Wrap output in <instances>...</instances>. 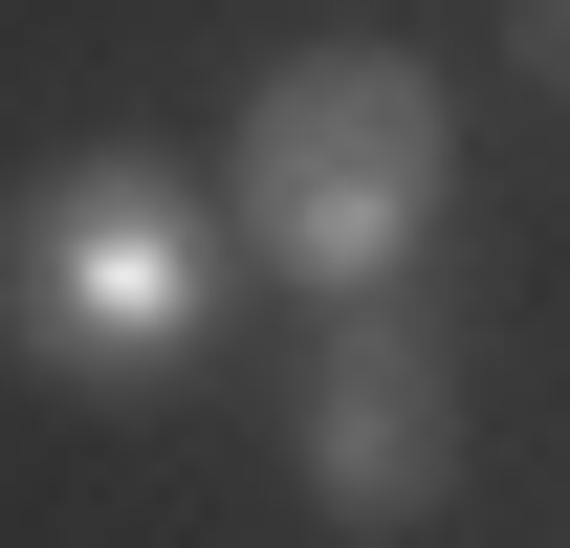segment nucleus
I'll list each match as a JSON object with an SVG mask.
<instances>
[{"mask_svg": "<svg viewBox=\"0 0 570 548\" xmlns=\"http://www.w3.org/2000/svg\"><path fill=\"white\" fill-rule=\"evenodd\" d=\"M219 330V198L176 154H45L22 198H0V351L22 373H67V395H154L176 351Z\"/></svg>", "mask_w": 570, "mask_h": 548, "instance_id": "f257e3e1", "label": "nucleus"}, {"mask_svg": "<svg viewBox=\"0 0 570 548\" xmlns=\"http://www.w3.org/2000/svg\"><path fill=\"white\" fill-rule=\"evenodd\" d=\"M219 198H242V242H264L285 285H417L439 198H461V154H439V67L417 45H285L264 88H242V154H219Z\"/></svg>", "mask_w": 570, "mask_h": 548, "instance_id": "f03ea898", "label": "nucleus"}, {"mask_svg": "<svg viewBox=\"0 0 570 548\" xmlns=\"http://www.w3.org/2000/svg\"><path fill=\"white\" fill-rule=\"evenodd\" d=\"M307 505H330V527L461 505V351H439L395 285H352V330L307 351Z\"/></svg>", "mask_w": 570, "mask_h": 548, "instance_id": "7ed1b4c3", "label": "nucleus"}, {"mask_svg": "<svg viewBox=\"0 0 570 548\" xmlns=\"http://www.w3.org/2000/svg\"><path fill=\"white\" fill-rule=\"evenodd\" d=\"M527 88H570V0H527Z\"/></svg>", "mask_w": 570, "mask_h": 548, "instance_id": "20e7f679", "label": "nucleus"}]
</instances>
